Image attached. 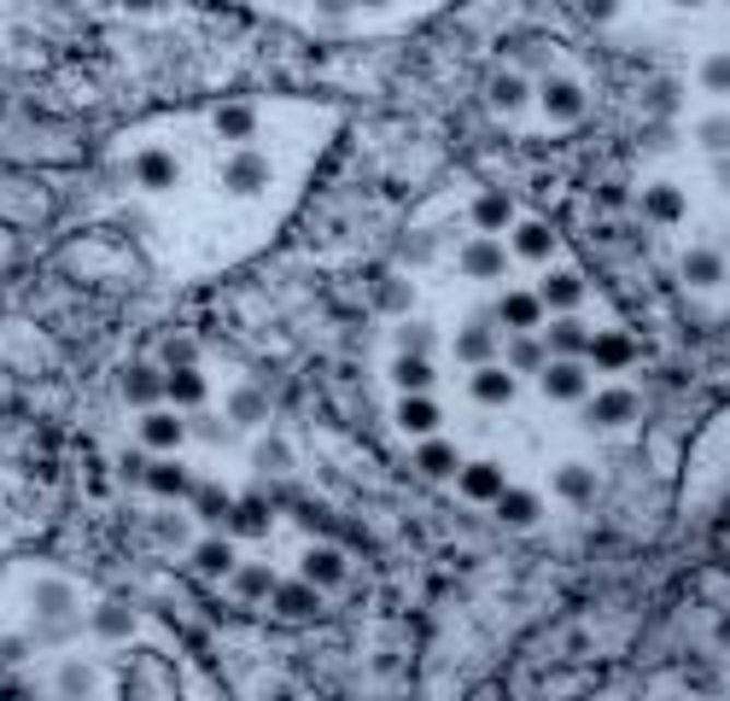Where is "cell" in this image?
Listing matches in <instances>:
<instances>
[{
	"label": "cell",
	"mask_w": 730,
	"mask_h": 701,
	"mask_svg": "<svg viewBox=\"0 0 730 701\" xmlns=\"http://www.w3.org/2000/svg\"><path fill=\"white\" fill-rule=\"evenodd\" d=\"M590 369L585 357H550V363L538 369V386H543V398L550 404H585L590 398Z\"/></svg>",
	"instance_id": "cell-1"
},
{
	"label": "cell",
	"mask_w": 730,
	"mask_h": 701,
	"mask_svg": "<svg viewBox=\"0 0 730 701\" xmlns=\"http://www.w3.org/2000/svg\"><path fill=\"white\" fill-rule=\"evenodd\" d=\"M515 392H520V381H515V374H508L503 363L468 369V398L480 404V409H508V404H515Z\"/></svg>",
	"instance_id": "cell-2"
},
{
	"label": "cell",
	"mask_w": 730,
	"mask_h": 701,
	"mask_svg": "<svg viewBox=\"0 0 730 701\" xmlns=\"http://www.w3.org/2000/svg\"><path fill=\"white\" fill-rule=\"evenodd\" d=\"M398 427H403L410 439L445 433V404H438L433 392H403V398H398Z\"/></svg>",
	"instance_id": "cell-3"
},
{
	"label": "cell",
	"mask_w": 730,
	"mask_h": 701,
	"mask_svg": "<svg viewBox=\"0 0 730 701\" xmlns=\"http://www.w3.org/2000/svg\"><path fill=\"white\" fill-rule=\"evenodd\" d=\"M543 299H538V287H508V293L497 299V322L503 328H515V334H538L543 328Z\"/></svg>",
	"instance_id": "cell-4"
},
{
	"label": "cell",
	"mask_w": 730,
	"mask_h": 701,
	"mask_svg": "<svg viewBox=\"0 0 730 701\" xmlns=\"http://www.w3.org/2000/svg\"><path fill=\"white\" fill-rule=\"evenodd\" d=\"M134 182L152 187V194H169V187L181 182V159L169 147H141L134 152Z\"/></svg>",
	"instance_id": "cell-5"
},
{
	"label": "cell",
	"mask_w": 730,
	"mask_h": 701,
	"mask_svg": "<svg viewBox=\"0 0 730 701\" xmlns=\"http://www.w3.org/2000/svg\"><path fill=\"white\" fill-rule=\"evenodd\" d=\"M585 416L590 427H625L637 416V392H625V386H590V398H585Z\"/></svg>",
	"instance_id": "cell-6"
},
{
	"label": "cell",
	"mask_w": 730,
	"mask_h": 701,
	"mask_svg": "<svg viewBox=\"0 0 730 701\" xmlns=\"http://www.w3.org/2000/svg\"><path fill=\"white\" fill-rule=\"evenodd\" d=\"M503 369L515 374V381H526V374H532L538 381V369L550 363V346H543V334H515V339H503Z\"/></svg>",
	"instance_id": "cell-7"
},
{
	"label": "cell",
	"mask_w": 730,
	"mask_h": 701,
	"mask_svg": "<svg viewBox=\"0 0 730 701\" xmlns=\"http://www.w3.org/2000/svg\"><path fill=\"white\" fill-rule=\"evenodd\" d=\"M538 334H543V346H550V357H585V351H590V328H585V322L573 316V311L550 316Z\"/></svg>",
	"instance_id": "cell-8"
},
{
	"label": "cell",
	"mask_w": 730,
	"mask_h": 701,
	"mask_svg": "<svg viewBox=\"0 0 730 701\" xmlns=\"http://www.w3.org/2000/svg\"><path fill=\"white\" fill-rule=\"evenodd\" d=\"M532 100L555 117V124H573V117L585 112V89H579L573 77H543V89H538Z\"/></svg>",
	"instance_id": "cell-9"
},
{
	"label": "cell",
	"mask_w": 730,
	"mask_h": 701,
	"mask_svg": "<svg viewBox=\"0 0 730 701\" xmlns=\"http://www.w3.org/2000/svg\"><path fill=\"white\" fill-rule=\"evenodd\" d=\"M223 182H228V194H263V182H269V159L258 147H240L234 159L223 164Z\"/></svg>",
	"instance_id": "cell-10"
},
{
	"label": "cell",
	"mask_w": 730,
	"mask_h": 701,
	"mask_svg": "<svg viewBox=\"0 0 730 701\" xmlns=\"http://www.w3.org/2000/svg\"><path fill=\"white\" fill-rule=\"evenodd\" d=\"M462 269H468V276H480V281H503L508 276V246L497 241V234H480V241L462 252Z\"/></svg>",
	"instance_id": "cell-11"
},
{
	"label": "cell",
	"mask_w": 730,
	"mask_h": 701,
	"mask_svg": "<svg viewBox=\"0 0 730 701\" xmlns=\"http://www.w3.org/2000/svg\"><path fill=\"white\" fill-rule=\"evenodd\" d=\"M538 299H543V311H555V316L579 311V304H585V281L573 276V269H550V276L538 281Z\"/></svg>",
	"instance_id": "cell-12"
},
{
	"label": "cell",
	"mask_w": 730,
	"mask_h": 701,
	"mask_svg": "<svg viewBox=\"0 0 730 701\" xmlns=\"http://www.w3.org/2000/svg\"><path fill=\"white\" fill-rule=\"evenodd\" d=\"M497 351H503V334H497V328H485V322H468V328L456 334V357H462L468 369L497 363Z\"/></svg>",
	"instance_id": "cell-13"
},
{
	"label": "cell",
	"mask_w": 730,
	"mask_h": 701,
	"mask_svg": "<svg viewBox=\"0 0 730 701\" xmlns=\"http://www.w3.org/2000/svg\"><path fill=\"white\" fill-rule=\"evenodd\" d=\"M392 386H398V392H433V386H438L433 357H421V351H398V357H392Z\"/></svg>",
	"instance_id": "cell-14"
},
{
	"label": "cell",
	"mask_w": 730,
	"mask_h": 701,
	"mask_svg": "<svg viewBox=\"0 0 730 701\" xmlns=\"http://www.w3.org/2000/svg\"><path fill=\"white\" fill-rule=\"evenodd\" d=\"M508 234H515V241H508V258L543 264V258L555 252V234L543 229V222H508Z\"/></svg>",
	"instance_id": "cell-15"
},
{
	"label": "cell",
	"mask_w": 730,
	"mask_h": 701,
	"mask_svg": "<svg viewBox=\"0 0 730 701\" xmlns=\"http://www.w3.org/2000/svg\"><path fill=\"white\" fill-rule=\"evenodd\" d=\"M456 468H462V491H468L473 503H491V498L508 486L503 462H456Z\"/></svg>",
	"instance_id": "cell-16"
},
{
	"label": "cell",
	"mask_w": 730,
	"mask_h": 701,
	"mask_svg": "<svg viewBox=\"0 0 730 701\" xmlns=\"http://www.w3.org/2000/svg\"><path fill=\"white\" fill-rule=\"evenodd\" d=\"M491 509H497V521H508V526H532L543 515L538 491H520V486H503L497 498H491Z\"/></svg>",
	"instance_id": "cell-17"
},
{
	"label": "cell",
	"mask_w": 730,
	"mask_h": 701,
	"mask_svg": "<svg viewBox=\"0 0 730 701\" xmlns=\"http://www.w3.org/2000/svg\"><path fill=\"white\" fill-rule=\"evenodd\" d=\"M141 439L152 444V451H176V444L188 439V421L164 416V409H146V416H141Z\"/></svg>",
	"instance_id": "cell-18"
},
{
	"label": "cell",
	"mask_w": 730,
	"mask_h": 701,
	"mask_svg": "<svg viewBox=\"0 0 730 701\" xmlns=\"http://www.w3.org/2000/svg\"><path fill=\"white\" fill-rule=\"evenodd\" d=\"M590 369H602V374H614V369H625L632 363V339L625 334H590Z\"/></svg>",
	"instance_id": "cell-19"
},
{
	"label": "cell",
	"mask_w": 730,
	"mask_h": 701,
	"mask_svg": "<svg viewBox=\"0 0 730 701\" xmlns=\"http://www.w3.org/2000/svg\"><path fill=\"white\" fill-rule=\"evenodd\" d=\"M526 106H532V82H526L520 71H503L497 82H491V112H526Z\"/></svg>",
	"instance_id": "cell-20"
},
{
	"label": "cell",
	"mask_w": 730,
	"mask_h": 701,
	"mask_svg": "<svg viewBox=\"0 0 730 701\" xmlns=\"http://www.w3.org/2000/svg\"><path fill=\"white\" fill-rule=\"evenodd\" d=\"M684 281H690V287H702V293H713V287L725 281V258H719L713 246H695L690 258H684Z\"/></svg>",
	"instance_id": "cell-21"
},
{
	"label": "cell",
	"mask_w": 730,
	"mask_h": 701,
	"mask_svg": "<svg viewBox=\"0 0 730 701\" xmlns=\"http://www.w3.org/2000/svg\"><path fill=\"white\" fill-rule=\"evenodd\" d=\"M555 491H562L567 503H590L597 498V474H590L585 462H562V468H555Z\"/></svg>",
	"instance_id": "cell-22"
},
{
	"label": "cell",
	"mask_w": 730,
	"mask_h": 701,
	"mask_svg": "<svg viewBox=\"0 0 730 701\" xmlns=\"http://www.w3.org/2000/svg\"><path fill=\"white\" fill-rule=\"evenodd\" d=\"M164 392H169L181 409H205V398H211V386H205V374H199V369H176V374L164 381Z\"/></svg>",
	"instance_id": "cell-23"
},
{
	"label": "cell",
	"mask_w": 730,
	"mask_h": 701,
	"mask_svg": "<svg viewBox=\"0 0 730 701\" xmlns=\"http://www.w3.org/2000/svg\"><path fill=\"white\" fill-rule=\"evenodd\" d=\"M643 211H649L655 222H684V187H672V182H655L649 194H643Z\"/></svg>",
	"instance_id": "cell-24"
},
{
	"label": "cell",
	"mask_w": 730,
	"mask_h": 701,
	"mask_svg": "<svg viewBox=\"0 0 730 701\" xmlns=\"http://www.w3.org/2000/svg\"><path fill=\"white\" fill-rule=\"evenodd\" d=\"M415 462H421V474L445 480V474H456V444L433 433V439H421V456H415Z\"/></svg>",
	"instance_id": "cell-25"
},
{
	"label": "cell",
	"mask_w": 730,
	"mask_h": 701,
	"mask_svg": "<svg viewBox=\"0 0 730 701\" xmlns=\"http://www.w3.org/2000/svg\"><path fill=\"white\" fill-rule=\"evenodd\" d=\"M228 526H234L240 538H263V526H269V503H263V498L234 503V509H228Z\"/></svg>",
	"instance_id": "cell-26"
},
{
	"label": "cell",
	"mask_w": 730,
	"mask_h": 701,
	"mask_svg": "<svg viewBox=\"0 0 730 701\" xmlns=\"http://www.w3.org/2000/svg\"><path fill=\"white\" fill-rule=\"evenodd\" d=\"M193 568L205 573V579H223V573L234 568V544H228V538H211V544H199V550H193Z\"/></svg>",
	"instance_id": "cell-27"
},
{
	"label": "cell",
	"mask_w": 730,
	"mask_h": 701,
	"mask_svg": "<svg viewBox=\"0 0 730 701\" xmlns=\"http://www.w3.org/2000/svg\"><path fill=\"white\" fill-rule=\"evenodd\" d=\"M304 579H310V585H339V579H345V561H339V550H310L304 556Z\"/></svg>",
	"instance_id": "cell-28"
},
{
	"label": "cell",
	"mask_w": 730,
	"mask_h": 701,
	"mask_svg": "<svg viewBox=\"0 0 730 701\" xmlns=\"http://www.w3.org/2000/svg\"><path fill=\"white\" fill-rule=\"evenodd\" d=\"M473 222H480L485 234H491V229H508V222H515V205H508L503 194H491V199L473 205Z\"/></svg>",
	"instance_id": "cell-29"
},
{
	"label": "cell",
	"mask_w": 730,
	"mask_h": 701,
	"mask_svg": "<svg viewBox=\"0 0 730 701\" xmlns=\"http://www.w3.org/2000/svg\"><path fill=\"white\" fill-rule=\"evenodd\" d=\"M228 421L234 427H258L263 421V392H246V386L234 392V398H228Z\"/></svg>",
	"instance_id": "cell-30"
},
{
	"label": "cell",
	"mask_w": 730,
	"mask_h": 701,
	"mask_svg": "<svg viewBox=\"0 0 730 701\" xmlns=\"http://www.w3.org/2000/svg\"><path fill=\"white\" fill-rule=\"evenodd\" d=\"M216 129H223L228 135V141H251V135H258V117H251V106H228L223 117H216Z\"/></svg>",
	"instance_id": "cell-31"
},
{
	"label": "cell",
	"mask_w": 730,
	"mask_h": 701,
	"mask_svg": "<svg viewBox=\"0 0 730 701\" xmlns=\"http://www.w3.org/2000/svg\"><path fill=\"white\" fill-rule=\"evenodd\" d=\"M188 433L205 439V444H228V439H234V421H228V416H205V409H199V416L188 421Z\"/></svg>",
	"instance_id": "cell-32"
},
{
	"label": "cell",
	"mask_w": 730,
	"mask_h": 701,
	"mask_svg": "<svg viewBox=\"0 0 730 701\" xmlns=\"http://www.w3.org/2000/svg\"><path fill=\"white\" fill-rule=\"evenodd\" d=\"M193 480H188V468H181V462H158V468H152V491H164V498H176V491H188Z\"/></svg>",
	"instance_id": "cell-33"
},
{
	"label": "cell",
	"mask_w": 730,
	"mask_h": 701,
	"mask_svg": "<svg viewBox=\"0 0 730 701\" xmlns=\"http://www.w3.org/2000/svg\"><path fill=\"white\" fill-rule=\"evenodd\" d=\"M71 608V585H54V579H42L36 585V614H47V620H54V614H64Z\"/></svg>",
	"instance_id": "cell-34"
},
{
	"label": "cell",
	"mask_w": 730,
	"mask_h": 701,
	"mask_svg": "<svg viewBox=\"0 0 730 701\" xmlns=\"http://www.w3.org/2000/svg\"><path fill=\"white\" fill-rule=\"evenodd\" d=\"M281 614H316V591L310 585H275Z\"/></svg>",
	"instance_id": "cell-35"
},
{
	"label": "cell",
	"mask_w": 730,
	"mask_h": 701,
	"mask_svg": "<svg viewBox=\"0 0 730 701\" xmlns=\"http://www.w3.org/2000/svg\"><path fill=\"white\" fill-rule=\"evenodd\" d=\"M398 346H403V351H421V357H433V346H438V334L427 328V322H403Z\"/></svg>",
	"instance_id": "cell-36"
},
{
	"label": "cell",
	"mask_w": 730,
	"mask_h": 701,
	"mask_svg": "<svg viewBox=\"0 0 730 701\" xmlns=\"http://www.w3.org/2000/svg\"><path fill=\"white\" fill-rule=\"evenodd\" d=\"M520 65H532V71H550L555 65V47L543 42V36H532V42H520Z\"/></svg>",
	"instance_id": "cell-37"
},
{
	"label": "cell",
	"mask_w": 730,
	"mask_h": 701,
	"mask_svg": "<svg viewBox=\"0 0 730 701\" xmlns=\"http://www.w3.org/2000/svg\"><path fill=\"white\" fill-rule=\"evenodd\" d=\"M579 12L590 24H614L620 19V0H579Z\"/></svg>",
	"instance_id": "cell-38"
},
{
	"label": "cell",
	"mask_w": 730,
	"mask_h": 701,
	"mask_svg": "<svg viewBox=\"0 0 730 701\" xmlns=\"http://www.w3.org/2000/svg\"><path fill=\"white\" fill-rule=\"evenodd\" d=\"M240 591H246V596L275 591V573H269V568H246V573H240Z\"/></svg>",
	"instance_id": "cell-39"
},
{
	"label": "cell",
	"mask_w": 730,
	"mask_h": 701,
	"mask_svg": "<svg viewBox=\"0 0 730 701\" xmlns=\"http://www.w3.org/2000/svg\"><path fill=\"white\" fill-rule=\"evenodd\" d=\"M158 392H164V381H146V374H129V398H134V404H152Z\"/></svg>",
	"instance_id": "cell-40"
},
{
	"label": "cell",
	"mask_w": 730,
	"mask_h": 701,
	"mask_svg": "<svg viewBox=\"0 0 730 701\" xmlns=\"http://www.w3.org/2000/svg\"><path fill=\"white\" fill-rule=\"evenodd\" d=\"M129 626H134V620H129V614H117V608H111V614H106V608L94 614V631H111V638H123Z\"/></svg>",
	"instance_id": "cell-41"
},
{
	"label": "cell",
	"mask_w": 730,
	"mask_h": 701,
	"mask_svg": "<svg viewBox=\"0 0 730 701\" xmlns=\"http://www.w3.org/2000/svg\"><path fill=\"white\" fill-rule=\"evenodd\" d=\"M702 82H707L713 94H725V54H713V59L702 65Z\"/></svg>",
	"instance_id": "cell-42"
},
{
	"label": "cell",
	"mask_w": 730,
	"mask_h": 701,
	"mask_svg": "<svg viewBox=\"0 0 730 701\" xmlns=\"http://www.w3.org/2000/svg\"><path fill=\"white\" fill-rule=\"evenodd\" d=\"M702 147H713V152L725 147V117H707V124H702Z\"/></svg>",
	"instance_id": "cell-43"
},
{
	"label": "cell",
	"mask_w": 730,
	"mask_h": 701,
	"mask_svg": "<svg viewBox=\"0 0 730 701\" xmlns=\"http://www.w3.org/2000/svg\"><path fill=\"white\" fill-rule=\"evenodd\" d=\"M380 7H392V0H351V12H380Z\"/></svg>",
	"instance_id": "cell-44"
}]
</instances>
